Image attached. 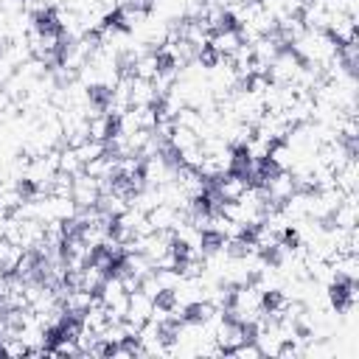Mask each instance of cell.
Listing matches in <instances>:
<instances>
[{
  "mask_svg": "<svg viewBox=\"0 0 359 359\" xmlns=\"http://www.w3.org/2000/svg\"><path fill=\"white\" fill-rule=\"evenodd\" d=\"M70 199L76 202V208H93V205H98V199H101V185H98V180L95 177H90V174H76L73 177V188H70Z\"/></svg>",
  "mask_w": 359,
  "mask_h": 359,
  "instance_id": "6da1fadb",
  "label": "cell"
}]
</instances>
